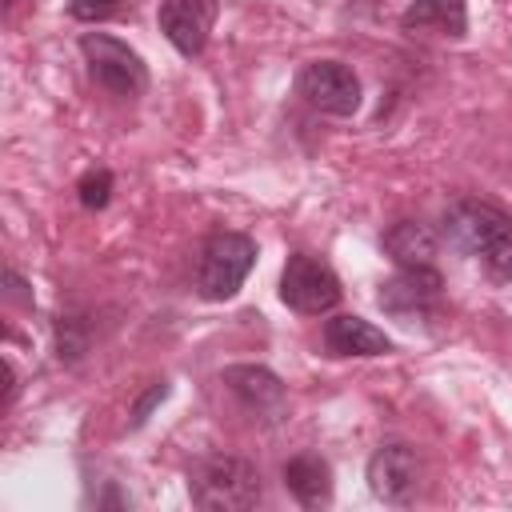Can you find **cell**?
Instances as JSON below:
<instances>
[{"mask_svg":"<svg viewBox=\"0 0 512 512\" xmlns=\"http://www.w3.org/2000/svg\"><path fill=\"white\" fill-rule=\"evenodd\" d=\"M444 240L480 260L484 276L492 284H512V216L476 196H460L444 208Z\"/></svg>","mask_w":512,"mask_h":512,"instance_id":"6da1fadb","label":"cell"},{"mask_svg":"<svg viewBox=\"0 0 512 512\" xmlns=\"http://www.w3.org/2000/svg\"><path fill=\"white\" fill-rule=\"evenodd\" d=\"M404 32H440L460 40L468 32V4L464 0H408L400 12Z\"/></svg>","mask_w":512,"mask_h":512,"instance_id":"5bb4252c","label":"cell"},{"mask_svg":"<svg viewBox=\"0 0 512 512\" xmlns=\"http://www.w3.org/2000/svg\"><path fill=\"white\" fill-rule=\"evenodd\" d=\"M376 304L400 320V324H428L440 316L444 304V276L436 272V264H420V268H396L380 292Z\"/></svg>","mask_w":512,"mask_h":512,"instance_id":"5b68a950","label":"cell"},{"mask_svg":"<svg viewBox=\"0 0 512 512\" xmlns=\"http://www.w3.org/2000/svg\"><path fill=\"white\" fill-rule=\"evenodd\" d=\"M112 172L108 168H88L80 180H76V200L88 208V212H100V208H108V200H112Z\"/></svg>","mask_w":512,"mask_h":512,"instance_id":"9a60e30c","label":"cell"},{"mask_svg":"<svg viewBox=\"0 0 512 512\" xmlns=\"http://www.w3.org/2000/svg\"><path fill=\"white\" fill-rule=\"evenodd\" d=\"M80 56H84V64H88V76H92L104 92H112V96H120V100L144 96V88H148V64H144V56H140L136 48H128L124 40H116V36H108V32H84V36H80Z\"/></svg>","mask_w":512,"mask_h":512,"instance_id":"277c9868","label":"cell"},{"mask_svg":"<svg viewBox=\"0 0 512 512\" xmlns=\"http://www.w3.org/2000/svg\"><path fill=\"white\" fill-rule=\"evenodd\" d=\"M188 496L204 512H244L264 500L256 464L240 456H204L188 472Z\"/></svg>","mask_w":512,"mask_h":512,"instance_id":"7a4b0ae2","label":"cell"},{"mask_svg":"<svg viewBox=\"0 0 512 512\" xmlns=\"http://www.w3.org/2000/svg\"><path fill=\"white\" fill-rule=\"evenodd\" d=\"M296 92L324 116H352L360 108V76L340 60H308L296 72Z\"/></svg>","mask_w":512,"mask_h":512,"instance_id":"52a82bcc","label":"cell"},{"mask_svg":"<svg viewBox=\"0 0 512 512\" xmlns=\"http://www.w3.org/2000/svg\"><path fill=\"white\" fill-rule=\"evenodd\" d=\"M324 348H328V356H384V352H392V340L364 316L340 312V316L324 320Z\"/></svg>","mask_w":512,"mask_h":512,"instance_id":"7c38bea8","label":"cell"},{"mask_svg":"<svg viewBox=\"0 0 512 512\" xmlns=\"http://www.w3.org/2000/svg\"><path fill=\"white\" fill-rule=\"evenodd\" d=\"M88 352V332L76 316H60L56 320V360L60 364H76Z\"/></svg>","mask_w":512,"mask_h":512,"instance_id":"2e32d148","label":"cell"},{"mask_svg":"<svg viewBox=\"0 0 512 512\" xmlns=\"http://www.w3.org/2000/svg\"><path fill=\"white\" fill-rule=\"evenodd\" d=\"M256 240L244 236V232H212L200 252H196V272H192V284L204 300L220 304V300H232L248 272L256 268Z\"/></svg>","mask_w":512,"mask_h":512,"instance_id":"3957f363","label":"cell"},{"mask_svg":"<svg viewBox=\"0 0 512 512\" xmlns=\"http://www.w3.org/2000/svg\"><path fill=\"white\" fill-rule=\"evenodd\" d=\"M284 488L300 508H328L332 504V464L320 452H296L284 460Z\"/></svg>","mask_w":512,"mask_h":512,"instance_id":"8fae6325","label":"cell"},{"mask_svg":"<svg viewBox=\"0 0 512 512\" xmlns=\"http://www.w3.org/2000/svg\"><path fill=\"white\" fill-rule=\"evenodd\" d=\"M156 24L164 40L192 60L208 48V32L216 24V0H160Z\"/></svg>","mask_w":512,"mask_h":512,"instance_id":"30bf717a","label":"cell"},{"mask_svg":"<svg viewBox=\"0 0 512 512\" xmlns=\"http://www.w3.org/2000/svg\"><path fill=\"white\" fill-rule=\"evenodd\" d=\"M4 284H8V288H4V296H8V300H20L24 308H32V292H28V284L20 280V272H16V268H8V272H4Z\"/></svg>","mask_w":512,"mask_h":512,"instance_id":"d6986e66","label":"cell"},{"mask_svg":"<svg viewBox=\"0 0 512 512\" xmlns=\"http://www.w3.org/2000/svg\"><path fill=\"white\" fill-rule=\"evenodd\" d=\"M220 380L228 384V392H232L256 420L280 424V420L288 416V388H284V380H280L272 368H264V364H232V368H224Z\"/></svg>","mask_w":512,"mask_h":512,"instance_id":"9c48e42d","label":"cell"},{"mask_svg":"<svg viewBox=\"0 0 512 512\" xmlns=\"http://www.w3.org/2000/svg\"><path fill=\"white\" fill-rule=\"evenodd\" d=\"M168 380H152L140 396H136V404H132V412H128V428H140V424H148V416H152V408L156 404H164L168 400Z\"/></svg>","mask_w":512,"mask_h":512,"instance_id":"e0dca14e","label":"cell"},{"mask_svg":"<svg viewBox=\"0 0 512 512\" xmlns=\"http://www.w3.org/2000/svg\"><path fill=\"white\" fill-rule=\"evenodd\" d=\"M364 476H368V488H372L376 500H384L392 508H404L420 488V456H416L412 444L388 440L368 456Z\"/></svg>","mask_w":512,"mask_h":512,"instance_id":"ba28073f","label":"cell"},{"mask_svg":"<svg viewBox=\"0 0 512 512\" xmlns=\"http://www.w3.org/2000/svg\"><path fill=\"white\" fill-rule=\"evenodd\" d=\"M280 300L300 316H324L340 304V280L320 256L292 252L280 268Z\"/></svg>","mask_w":512,"mask_h":512,"instance_id":"8992f818","label":"cell"},{"mask_svg":"<svg viewBox=\"0 0 512 512\" xmlns=\"http://www.w3.org/2000/svg\"><path fill=\"white\" fill-rule=\"evenodd\" d=\"M380 248L388 252V260L396 268H420V264H436L440 240L424 220H396L384 228Z\"/></svg>","mask_w":512,"mask_h":512,"instance_id":"4fadbf2b","label":"cell"},{"mask_svg":"<svg viewBox=\"0 0 512 512\" xmlns=\"http://www.w3.org/2000/svg\"><path fill=\"white\" fill-rule=\"evenodd\" d=\"M116 8H120V0H68V16L72 20H84V24L108 20Z\"/></svg>","mask_w":512,"mask_h":512,"instance_id":"ac0fdd59","label":"cell"}]
</instances>
